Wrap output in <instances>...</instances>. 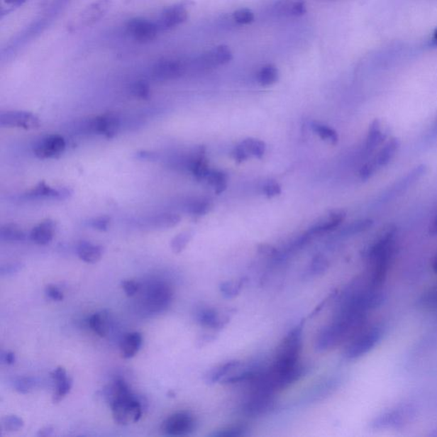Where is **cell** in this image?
I'll list each match as a JSON object with an SVG mask.
<instances>
[{"label": "cell", "mask_w": 437, "mask_h": 437, "mask_svg": "<svg viewBox=\"0 0 437 437\" xmlns=\"http://www.w3.org/2000/svg\"><path fill=\"white\" fill-rule=\"evenodd\" d=\"M121 287H123L126 295L128 297L135 296L136 294L140 292V284L137 283L134 280H123L121 282Z\"/></svg>", "instance_id": "cell-47"}, {"label": "cell", "mask_w": 437, "mask_h": 437, "mask_svg": "<svg viewBox=\"0 0 437 437\" xmlns=\"http://www.w3.org/2000/svg\"><path fill=\"white\" fill-rule=\"evenodd\" d=\"M23 426V419L16 415H8L1 420V428L8 432L18 431L22 430Z\"/></svg>", "instance_id": "cell-37"}, {"label": "cell", "mask_w": 437, "mask_h": 437, "mask_svg": "<svg viewBox=\"0 0 437 437\" xmlns=\"http://www.w3.org/2000/svg\"><path fill=\"white\" fill-rule=\"evenodd\" d=\"M432 268L433 271L437 275V255L435 256L434 259H433Z\"/></svg>", "instance_id": "cell-57"}, {"label": "cell", "mask_w": 437, "mask_h": 437, "mask_svg": "<svg viewBox=\"0 0 437 437\" xmlns=\"http://www.w3.org/2000/svg\"><path fill=\"white\" fill-rule=\"evenodd\" d=\"M143 343V337L140 333H131L125 335L121 343V354L124 359L133 358L140 351Z\"/></svg>", "instance_id": "cell-26"}, {"label": "cell", "mask_w": 437, "mask_h": 437, "mask_svg": "<svg viewBox=\"0 0 437 437\" xmlns=\"http://www.w3.org/2000/svg\"><path fill=\"white\" fill-rule=\"evenodd\" d=\"M40 125V119L31 112L11 111L0 114V126L2 128L31 130L39 128Z\"/></svg>", "instance_id": "cell-12"}, {"label": "cell", "mask_w": 437, "mask_h": 437, "mask_svg": "<svg viewBox=\"0 0 437 437\" xmlns=\"http://www.w3.org/2000/svg\"><path fill=\"white\" fill-rule=\"evenodd\" d=\"M192 238V232H183L177 235L173 238V240L171 241V248L172 250L175 252V254H179L180 252H182L186 247L187 246L189 242L191 241Z\"/></svg>", "instance_id": "cell-38"}, {"label": "cell", "mask_w": 437, "mask_h": 437, "mask_svg": "<svg viewBox=\"0 0 437 437\" xmlns=\"http://www.w3.org/2000/svg\"><path fill=\"white\" fill-rule=\"evenodd\" d=\"M241 363L238 360L229 361L223 365H218V367L210 370L205 376L206 382L209 384H214L217 382H223L226 377L236 372L239 367H240Z\"/></svg>", "instance_id": "cell-25"}, {"label": "cell", "mask_w": 437, "mask_h": 437, "mask_svg": "<svg viewBox=\"0 0 437 437\" xmlns=\"http://www.w3.org/2000/svg\"><path fill=\"white\" fill-rule=\"evenodd\" d=\"M397 228L389 226L369 248L367 258L370 265L369 282L381 287L387 277L396 248Z\"/></svg>", "instance_id": "cell-2"}, {"label": "cell", "mask_w": 437, "mask_h": 437, "mask_svg": "<svg viewBox=\"0 0 437 437\" xmlns=\"http://www.w3.org/2000/svg\"><path fill=\"white\" fill-rule=\"evenodd\" d=\"M35 380L31 377H19L14 382V388L20 394L31 392L35 387Z\"/></svg>", "instance_id": "cell-40"}, {"label": "cell", "mask_w": 437, "mask_h": 437, "mask_svg": "<svg viewBox=\"0 0 437 437\" xmlns=\"http://www.w3.org/2000/svg\"><path fill=\"white\" fill-rule=\"evenodd\" d=\"M56 229V222L50 220V218H46L31 230L29 238L36 245H46L52 241Z\"/></svg>", "instance_id": "cell-19"}, {"label": "cell", "mask_w": 437, "mask_h": 437, "mask_svg": "<svg viewBox=\"0 0 437 437\" xmlns=\"http://www.w3.org/2000/svg\"><path fill=\"white\" fill-rule=\"evenodd\" d=\"M188 12L183 6L177 5L167 9L161 16L160 22L157 24L159 29L162 31H169L186 22Z\"/></svg>", "instance_id": "cell-18"}, {"label": "cell", "mask_w": 437, "mask_h": 437, "mask_svg": "<svg viewBox=\"0 0 437 437\" xmlns=\"http://www.w3.org/2000/svg\"><path fill=\"white\" fill-rule=\"evenodd\" d=\"M243 280L226 281L221 285V292L226 297L233 298L241 292Z\"/></svg>", "instance_id": "cell-39"}, {"label": "cell", "mask_w": 437, "mask_h": 437, "mask_svg": "<svg viewBox=\"0 0 437 437\" xmlns=\"http://www.w3.org/2000/svg\"><path fill=\"white\" fill-rule=\"evenodd\" d=\"M414 416V409L409 405L397 406L396 409L386 411L373 420L374 428H397L410 421Z\"/></svg>", "instance_id": "cell-8"}, {"label": "cell", "mask_w": 437, "mask_h": 437, "mask_svg": "<svg viewBox=\"0 0 437 437\" xmlns=\"http://www.w3.org/2000/svg\"><path fill=\"white\" fill-rule=\"evenodd\" d=\"M372 225L373 221L371 220V218L357 221H355L354 223L347 226V228L343 231V234L344 236H351V235L365 232V231L371 228Z\"/></svg>", "instance_id": "cell-36"}, {"label": "cell", "mask_w": 437, "mask_h": 437, "mask_svg": "<svg viewBox=\"0 0 437 437\" xmlns=\"http://www.w3.org/2000/svg\"><path fill=\"white\" fill-rule=\"evenodd\" d=\"M419 305L424 310L437 312V284L423 294L419 298Z\"/></svg>", "instance_id": "cell-32"}, {"label": "cell", "mask_w": 437, "mask_h": 437, "mask_svg": "<svg viewBox=\"0 0 437 437\" xmlns=\"http://www.w3.org/2000/svg\"><path fill=\"white\" fill-rule=\"evenodd\" d=\"M247 428L243 426H234L228 428H222L213 434V436H245Z\"/></svg>", "instance_id": "cell-44"}, {"label": "cell", "mask_w": 437, "mask_h": 437, "mask_svg": "<svg viewBox=\"0 0 437 437\" xmlns=\"http://www.w3.org/2000/svg\"><path fill=\"white\" fill-rule=\"evenodd\" d=\"M50 377H52L55 384H56V389L52 397L53 403H58L64 400L65 397L70 392L71 388H72L73 381L68 375H67L66 370L65 367H58L54 369L50 372Z\"/></svg>", "instance_id": "cell-17"}, {"label": "cell", "mask_w": 437, "mask_h": 437, "mask_svg": "<svg viewBox=\"0 0 437 437\" xmlns=\"http://www.w3.org/2000/svg\"><path fill=\"white\" fill-rule=\"evenodd\" d=\"M111 2L112 0H98V1L92 3L72 21L70 28H72L73 31H78L79 28L90 27L99 22L106 14Z\"/></svg>", "instance_id": "cell-9"}, {"label": "cell", "mask_w": 437, "mask_h": 437, "mask_svg": "<svg viewBox=\"0 0 437 437\" xmlns=\"http://www.w3.org/2000/svg\"><path fill=\"white\" fill-rule=\"evenodd\" d=\"M258 82L262 86H271L279 79V71L275 66L268 65L260 69L258 75Z\"/></svg>", "instance_id": "cell-33"}, {"label": "cell", "mask_w": 437, "mask_h": 437, "mask_svg": "<svg viewBox=\"0 0 437 437\" xmlns=\"http://www.w3.org/2000/svg\"><path fill=\"white\" fill-rule=\"evenodd\" d=\"M328 266H329V264H328V260L325 258L316 256L311 263L309 273L311 276L321 275L326 271Z\"/></svg>", "instance_id": "cell-43"}, {"label": "cell", "mask_w": 437, "mask_h": 437, "mask_svg": "<svg viewBox=\"0 0 437 437\" xmlns=\"http://www.w3.org/2000/svg\"><path fill=\"white\" fill-rule=\"evenodd\" d=\"M382 335L380 326L363 327L348 340L344 356L355 360L367 355L380 343Z\"/></svg>", "instance_id": "cell-4"}, {"label": "cell", "mask_w": 437, "mask_h": 437, "mask_svg": "<svg viewBox=\"0 0 437 437\" xmlns=\"http://www.w3.org/2000/svg\"><path fill=\"white\" fill-rule=\"evenodd\" d=\"M241 145L245 147L250 157L253 155V157L262 158L266 153V144L262 140L247 138L241 143Z\"/></svg>", "instance_id": "cell-34"}, {"label": "cell", "mask_w": 437, "mask_h": 437, "mask_svg": "<svg viewBox=\"0 0 437 437\" xmlns=\"http://www.w3.org/2000/svg\"><path fill=\"white\" fill-rule=\"evenodd\" d=\"M23 267V264L20 262L15 263H9L6 265H4V266L0 268V273H1L2 276H10L13 275L15 273H18L21 270H22Z\"/></svg>", "instance_id": "cell-49"}, {"label": "cell", "mask_w": 437, "mask_h": 437, "mask_svg": "<svg viewBox=\"0 0 437 437\" xmlns=\"http://www.w3.org/2000/svg\"><path fill=\"white\" fill-rule=\"evenodd\" d=\"M0 238L6 242H23L26 239V234L18 225L6 224L0 229Z\"/></svg>", "instance_id": "cell-30"}, {"label": "cell", "mask_w": 437, "mask_h": 437, "mask_svg": "<svg viewBox=\"0 0 437 437\" xmlns=\"http://www.w3.org/2000/svg\"><path fill=\"white\" fill-rule=\"evenodd\" d=\"M254 13L249 9H240L234 12L233 19L239 24H250L253 22Z\"/></svg>", "instance_id": "cell-46"}, {"label": "cell", "mask_w": 437, "mask_h": 437, "mask_svg": "<svg viewBox=\"0 0 437 437\" xmlns=\"http://www.w3.org/2000/svg\"><path fill=\"white\" fill-rule=\"evenodd\" d=\"M184 66L182 62L173 60H164L155 65L153 70V77L158 81H172L182 77Z\"/></svg>", "instance_id": "cell-15"}, {"label": "cell", "mask_w": 437, "mask_h": 437, "mask_svg": "<svg viewBox=\"0 0 437 437\" xmlns=\"http://www.w3.org/2000/svg\"><path fill=\"white\" fill-rule=\"evenodd\" d=\"M428 233H430L431 236H437V214L434 220L432 221L430 228H428Z\"/></svg>", "instance_id": "cell-55"}, {"label": "cell", "mask_w": 437, "mask_h": 437, "mask_svg": "<svg viewBox=\"0 0 437 437\" xmlns=\"http://www.w3.org/2000/svg\"><path fill=\"white\" fill-rule=\"evenodd\" d=\"M233 155L235 160L239 162L245 161V160L250 157V155L248 154L245 147H243L241 144L235 148Z\"/></svg>", "instance_id": "cell-51"}, {"label": "cell", "mask_w": 437, "mask_h": 437, "mask_svg": "<svg viewBox=\"0 0 437 437\" xmlns=\"http://www.w3.org/2000/svg\"><path fill=\"white\" fill-rule=\"evenodd\" d=\"M73 191L67 187H52L45 182L38 184L24 194L28 199L66 200L72 195Z\"/></svg>", "instance_id": "cell-13"}, {"label": "cell", "mask_w": 437, "mask_h": 437, "mask_svg": "<svg viewBox=\"0 0 437 437\" xmlns=\"http://www.w3.org/2000/svg\"><path fill=\"white\" fill-rule=\"evenodd\" d=\"M275 10L277 14L285 18L300 16L306 13V4L304 0H279Z\"/></svg>", "instance_id": "cell-22"}, {"label": "cell", "mask_w": 437, "mask_h": 437, "mask_svg": "<svg viewBox=\"0 0 437 437\" xmlns=\"http://www.w3.org/2000/svg\"><path fill=\"white\" fill-rule=\"evenodd\" d=\"M196 420L186 411L176 413L167 418L162 424V431L166 435L184 436L195 430Z\"/></svg>", "instance_id": "cell-10"}, {"label": "cell", "mask_w": 437, "mask_h": 437, "mask_svg": "<svg viewBox=\"0 0 437 437\" xmlns=\"http://www.w3.org/2000/svg\"><path fill=\"white\" fill-rule=\"evenodd\" d=\"M427 169L426 164H420V165L415 167L413 170H411L404 177L399 179L382 195L381 203H387V201L396 199L404 194L406 192L409 191V188L413 187L426 174Z\"/></svg>", "instance_id": "cell-7"}, {"label": "cell", "mask_w": 437, "mask_h": 437, "mask_svg": "<svg viewBox=\"0 0 437 437\" xmlns=\"http://www.w3.org/2000/svg\"><path fill=\"white\" fill-rule=\"evenodd\" d=\"M389 130L385 127L380 120L375 119L370 125L367 140H365V150L372 153L380 146L388 138Z\"/></svg>", "instance_id": "cell-20"}, {"label": "cell", "mask_w": 437, "mask_h": 437, "mask_svg": "<svg viewBox=\"0 0 437 437\" xmlns=\"http://www.w3.org/2000/svg\"><path fill=\"white\" fill-rule=\"evenodd\" d=\"M45 293L50 300L55 302H61L65 298L64 294L54 284H48L45 289Z\"/></svg>", "instance_id": "cell-48"}, {"label": "cell", "mask_w": 437, "mask_h": 437, "mask_svg": "<svg viewBox=\"0 0 437 437\" xmlns=\"http://www.w3.org/2000/svg\"><path fill=\"white\" fill-rule=\"evenodd\" d=\"M136 157L140 160H146V161H154L157 158V155L150 151H140L136 155Z\"/></svg>", "instance_id": "cell-53"}, {"label": "cell", "mask_w": 437, "mask_h": 437, "mask_svg": "<svg viewBox=\"0 0 437 437\" xmlns=\"http://www.w3.org/2000/svg\"><path fill=\"white\" fill-rule=\"evenodd\" d=\"M208 183L214 189L217 194H221L228 187V175L223 172L210 170L207 179Z\"/></svg>", "instance_id": "cell-31"}, {"label": "cell", "mask_w": 437, "mask_h": 437, "mask_svg": "<svg viewBox=\"0 0 437 437\" xmlns=\"http://www.w3.org/2000/svg\"><path fill=\"white\" fill-rule=\"evenodd\" d=\"M264 193L267 197H273L280 194L281 187L278 183L268 182L263 188Z\"/></svg>", "instance_id": "cell-50"}, {"label": "cell", "mask_w": 437, "mask_h": 437, "mask_svg": "<svg viewBox=\"0 0 437 437\" xmlns=\"http://www.w3.org/2000/svg\"><path fill=\"white\" fill-rule=\"evenodd\" d=\"M428 45L430 46V48H437V28L436 29L434 33H433V35L431 38V40H428Z\"/></svg>", "instance_id": "cell-56"}, {"label": "cell", "mask_w": 437, "mask_h": 437, "mask_svg": "<svg viewBox=\"0 0 437 437\" xmlns=\"http://www.w3.org/2000/svg\"><path fill=\"white\" fill-rule=\"evenodd\" d=\"M173 299V291L169 284L162 281L147 285L143 302L145 308L150 313L159 314L165 311Z\"/></svg>", "instance_id": "cell-5"}, {"label": "cell", "mask_w": 437, "mask_h": 437, "mask_svg": "<svg viewBox=\"0 0 437 437\" xmlns=\"http://www.w3.org/2000/svg\"><path fill=\"white\" fill-rule=\"evenodd\" d=\"M77 251L79 258L84 262L94 264L102 258L104 248L90 242L82 241L78 243Z\"/></svg>", "instance_id": "cell-23"}, {"label": "cell", "mask_w": 437, "mask_h": 437, "mask_svg": "<svg viewBox=\"0 0 437 437\" xmlns=\"http://www.w3.org/2000/svg\"><path fill=\"white\" fill-rule=\"evenodd\" d=\"M128 31L134 40L145 43L157 37L159 27L157 23L148 20L134 19L129 22Z\"/></svg>", "instance_id": "cell-14"}, {"label": "cell", "mask_w": 437, "mask_h": 437, "mask_svg": "<svg viewBox=\"0 0 437 437\" xmlns=\"http://www.w3.org/2000/svg\"><path fill=\"white\" fill-rule=\"evenodd\" d=\"M82 128L87 133L99 134L108 138H114L120 131L121 119L115 113H106V114L94 117L82 126Z\"/></svg>", "instance_id": "cell-6"}, {"label": "cell", "mask_w": 437, "mask_h": 437, "mask_svg": "<svg viewBox=\"0 0 437 437\" xmlns=\"http://www.w3.org/2000/svg\"><path fill=\"white\" fill-rule=\"evenodd\" d=\"M89 226L99 232H106L111 224V218L106 216H102L92 218L89 221Z\"/></svg>", "instance_id": "cell-45"}, {"label": "cell", "mask_w": 437, "mask_h": 437, "mask_svg": "<svg viewBox=\"0 0 437 437\" xmlns=\"http://www.w3.org/2000/svg\"><path fill=\"white\" fill-rule=\"evenodd\" d=\"M66 142L64 138L58 134L45 136L40 138L33 147V153L39 159L57 158L65 153Z\"/></svg>", "instance_id": "cell-11"}, {"label": "cell", "mask_w": 437, "mask_h": 437, "mask_svg": "<svg viewBox=\"0 0 437 437\" xmlns=\"http://www.w3.org/2000/svg\"><path fill=\"white\" fill-rule=\"evenodd\" d=\"M210 209V203L204 200H196L191 201L187 205V210L189 214L194 216H204Z\"/></svg>", "instance_id": "cell-41"}, {"label": "cell", "mask_w": 437, "mask_h": 437, "mask_svg": "<svg viewBox=\"0 0 437 437\" xmlns=\"http://www.w3.org/2000/svg\"><path fill=\"white\" fill-rule=\"evenodd\" d=\"M108 321V313L106 311H101V312L92 314L88 323H89L91 330L94 331V333L99 335L101 338H104L107 335L109 331Z\"/></svg>", "instance_id": "cell-29"}, {"label": "cell", "mask_w": 437, "mask_h": 437, "mask_svg": "<svg viewBox=\"0 0 437 437\" xmlns=\"http://www.w3.org/2000/svg\"><path fill=\"white\" fill-rule=\"evenodd\" d=\"M197 318L201 326L213 329H221L228 322V319L221 318L216 310L211 309L200 310Z\"/></svg>", "instance_id": "cell-27"}, {"label": "cell", "mask_w": 437, "mask_h": 437, "mask_svg": "<svg viewBox=\"0 0 437 437\" xmlns=\"http://www.w3.org/2000/svg\"><path fill=\"white\" fill-rule=\"evenodd\" d=\"M433 133H434V134H436V135H437V117H436V119L435 121L434 126H433Z\"/></svg>", "instance_id": "cell-58"}, {"label": "cell", "mask_w": 437, "mask_h": 437, "mask_svg": "<svg viewBox=\"0 0 437 437\" xmlns=\"http://www.w3.org/2000/svg\"><path fill=\"white\" fill-rule=\"evenodd\" d=\"M147 404L145 398L133 393L116 399L109 406L111 407L113 419L119 426H128L140 421Z\"/></svg>", "instance_id": "cell-3"}, {"label": "cell", "mask_w": 437, "mask_h": 437, "mask_svg": "<svg viewBox=\"0 0 437 437\" xmlns=\"http://www.w3.org/2000/svg\"><path fill=\"white\" fill-rule=\"evenodd\" d=\"M346 218V213L343 210H335L330 214L329 217L326 220L323 221L321 223L315 225L310 229L309 233L310 235H317L323 233L330 232L331 230L338 228Z\"/></svg>", "instance_id": "cell-24"}, {"label": "cell", "mask_w": 437, "mask_h": 437, "mask_svg": "<svg viewBox=\"0 0 437 437\" xmlns=\"http://www.w3.org/2000/svg\"><path fill=\"white\" fill-rule=\"evenodd\" d=\"M54 432V428L52 426H45L44 428H40L39 432H38L37 436L41 437H48L52 436Z\"/></svg>", "instance_id": "cell-54"}, {"label": "cell", "mask_w": 437, "mask_h": 437, "mask_svg": "<svg viewBox=\"0 0 437 437\" xmlns=\"http://www.w3.org/2000/svg\"><path fill=\"white\" fill-rule=\"evenodd\" d=\"M311 128L322 140L328 141L333 145H336L338 142V135L334 129L327 127L326 125L316 123H314Z\"/></svg>", "instance_id": "cell-35"}, {"label": "cell", "mask_w": 437, "mask_h": 437, "mask_svg": "<svg viewBox=\"0 0 437 437\" xmlns=\"http://www.w3.org/2000/svg\"><path fill=\"white\" fill-rule=\"evenodd\" d=\"M400 145L401 142L399 138L396 137L389 138L388 142L382 147L377 157L371 161L376 170L380 169V167L387 166L388 164L392 162V160L397 153L399 148H400Z\"/></svg>", "instance_id": "cell-21"}, {"label": "cell", "mask_w": 437, "mask_h": 437, "mask_svg": "<svg viewBox=\"0 0 437 437\" xmlns=\"http://www.w3.org/2000/svg\"><path fill=\"white\" fill-rule=\"evenodd\" d=\"M302 348V326H297L280 343L271 367L262 373L264 382L273 392L287 388L304 374L300 365Z\"/></svg>", "instance_id": "cell-1"}, {"label": "cell", "mask_w": 437, "mask_h": 437, "mask_svg": "<svg viewBox=\"0 0 437 437\" xmlns=\"http://www.w3.org/2000/svg\"><path fill=\"white\" fill-rule=\"evenodd\" d=\"M2 363L6 365H13L16 363V355L13 352H2Z\"/></svg>", "instance_id": "cell-52"}, {"label": "cell", "mask_w": 437, "mask_h": 437, "mask_svg": "<svg viewBox=\"0 0 437 437\" xmlns=\"http://www.w3.org/2000/svg\"><path fill=\"white\" fill-rule=\"evenodd\" d=\"M132 94L135 98L140 99H148L150 96L149 84L144 81L137 82L132 87Z\"/></svg>", "instance_id": "cell-42"}, {"label": "cell", "mask_w": 437, "mask_h": 437, "mask_svg": "<svg viewBox=\"0 0 437 437\" xmlns=\"http://www.w3.org/2000/svg\"><path fill=\"white\" fill-rule=\"evenodd\" d=\"M182 218L176 214L165 213L150 217L147 225L155 229H170L177 226Z\"/></svg>", "instance_id": "cell-28"}, {"label": "cell", "mask_w": 437, "mask_h": 437, "mask_svg": "<svg viewBox=\"0 0 437 437\" xmlns=\"http://www.w3.org/2000/svg\"><path fill=\"white\" fill-rule=\"evenodd\" d=\"M232 60L233 53L228 46L220 45L201 55L199 62L201 67L209 69L228 64Z\"/></svg>", "instance_id": "cell-16"}]
</instances>
